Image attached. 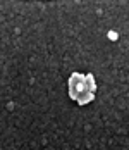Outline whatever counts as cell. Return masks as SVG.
I'll use <instances>...</instances> for the list:
<instances>
[{"mask_svg": "<svg viewBox=\"0 0 129 150\" xmlns=\"http://www.w3.org/2000/svg\"><path fill=\"white\" fill-rule=\"evenodd\" d=\"M93 100H95V91H85V93H81V95H79V97H78V100H76V104L78 105H81V107H83V105H88V104H91V102H93Z\"/></svg>", "mask_w": 129, "mask_h": 150, "instance_id": "1", "label": "cell"}, {"mask_svg": "<svg viewBox=\"0 0 129 150\" xmlns=\"http://www.w3.org/2000/svg\"><path fill=\"white\" fill-rule=\"evenodd\" d=\"M86 86H88V90L90 91H97V81H95V76L91 74V73H88L86 74Z\"/></svg>", "mask_w": 129, "mask_h": 150, "instance_id": "2", "label": "cell"}, {"mask_svg": "<svg viewBox=\"0 0 129 150\" xmlns=\"http://www.w3.org/2000/svg\"><path fill=\"white\" fill-rule=\"evenodd\" d=\"M79 81H86V74H83V73H72L71 78H69V85L79 83Z\"/></svg>", "mask_w": 129, "mask_h": 150, "instance_id": "3", "label": "cell"}, {"mask_svg": "<svg viewBox=\"0 0 129 150\" xmlns=\"http://www.w3.org/2000/svg\"><path fill=\"white\" fill-rule=\"evenodd\" d=\"M107 38H109L110 42H115V40H119V33L114 31V30H110L109 33H107Z\"/></svg>", "mask_w": 129, "mask_h": 150, "instance_id": "4", "label": "cell"}, {"mask_svg": "<svg viewBox=\"0 0 129 150\" xmlns=\"http://www.w3.org/2000/svg\"><path fill=\"white\" fill-rule=\"evenodd\" d=\"M43 2H47V0H43Z\"/></svg>", "mask_w": 129, "mask_h": 150, "instance_id": "5", "label": "cell"}]
</instances>
